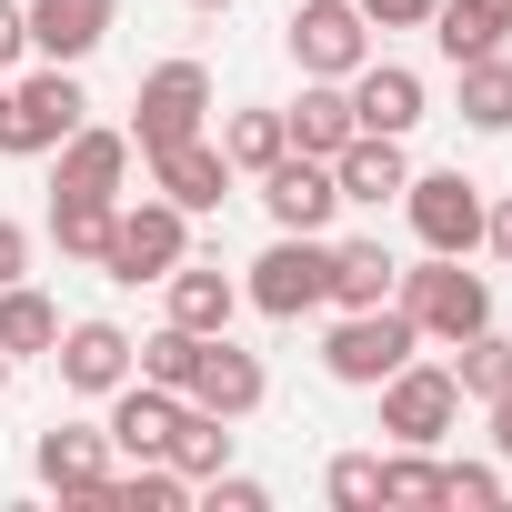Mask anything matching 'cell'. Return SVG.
Wrapping results in <instances>:
<instances>
[{
	"instance_id": "cell-7",
	"label": "cell",
	"mask_w": 512,
	"mask_h": 512,
	"mask_svg": "<svg viewBox=\"0 0 512 512\" xmlns=\"http://www.w3.org/2000/svg\"><path fill=\"white\" fill-rule=\"evenodd\" d=\"M302 81H352L372 61V21H362V0H292V21H282Z\"/></svg>"
},
{
	"instance_id": "cell-10",
	"label": "cell",
	"mask_w": 512,
	"mask_h": 512,
	"mask_svg": "<svg viewBox=\"0 0 512 512\" xmlns=\"http://www.w3.org/2000/svg\"><path fill=\"white\" fill-rule=\"evenodd\" d=\"M181 402L191 412H221V422H251L272 402V372H262V352H241L231 332H211L201 362H191V382H181Z\"/></svg>"
},
{
	"instance_id": "cell-32",
	"label": "cell",
	"mask_w": 512,
	"mask_h": 512,
	"mask_svg": "<svg viewBox=\"0 0 512 512\" xmlns=\"http://www.w3.org/2000/svg\"><path fill=\"white\" fill-rule=\"evenodd\" d=\"M382 502H392V512L442 502V462H432V452H392V462H382Z\"/></svg>"
},
{
	"instance_id": "cell-19",
	"label": "cell",
	"mask_w": 512,
	"mask_h": 512,
	"mask_svg": "<svg viewBox=\"0 0 512 512\" xmlns=\"http://www.w3.org/2000/svg\"><path fill=\"white\" fill-rule=\"evenodd\" d=\"M332 181H342V201L382 211V201H402V181H412V151H402L392 131H352V141L332 151Z\"/></svg>"
},
{
	"instance_id": "cell-13",
	"label": "cell",
	"mask_w": 512,
	"mask_h": 512,
	"mask_svg": "<svg viewBox=\"0 0 512 512\" xmlns=\"http://www.w3.org/2000/svg\"><path fill=\"white\" fill-rule=\"evenodd\" d=\"M181 412H191L181 392H161V382H141V372H131V382L111 392V422H101V432H111V452H121V462H171Z\"/></svg>"
},
{
	"instance_id": "cell-24",
	"label": "cell",
	"mask_w": 512,
	"mask_h": 512,
	"mask_svg": "<svg viewBox=\"0 0 512 512\" xmlns=\"http://www.w3.org/2000/svg\"><path fill=\"white\" fill-rule=\"evenodd\" d=\"M432 41H442V61L502 51V41H512V0H442V11H432Z\"/></svg>"
},
{
	"instance_id": "cell-2",
	"label": "cell",
	"mask_w": 512,
	"mask_h": 512,
	"mask_svg": "<svg viewBox=\"0 0 512 512\" xmlns=\"http://www.w3.org/2000/svg\"><path fill=\"white\" fill-rule=\"evenodd\" d=\"M241 302L262 312V322H312V312H332V241H322V231H282L262 262H251Z\"/></svg>"
},
{
	"instance_id": "cell-25",
	"label": "cell",
	"mask_w": 512,
	"mask_h": 512,
	"mask_svg": "<svg viewBox=\"0 0 512 512\" xmlns=\"http://www.w3.org/2000/svg\"><path fill=\"white\" fill-rule=\"evenodd\" d=\"M51 342H61V302L31 292V282H11V292H0V352H11V362H51Z\"/></svg>"
},
{
	"instance_id": "cell-12",
	"label": "cell",
	"mask_w": 512,
	"mask_h": 512,
	"mask_svg": "<svg viewBox=\"0 0 512 512\" xmlns=\"http://www.w3.org/2000/svg\"><path fill=\"white\" fill-rule=\"evenodd\" d=\"M262 211H272V231H332V211H342V181H332V161H312V151H282V161L262 171Z\"/></svg>"
},
{
	"instance_id": "cell-18",
	"label": "cell",
	"mask_w": 512,
	"mask_h": 512,
	"mask_svg": "<svg viewBox=\"0 0 512 512\" xmlns=\"http://www.w3.org/2000/svg\"><path fill=\"white\" fill-rule=\"evenodd\" d=\"M131 131H101V121H81L61 151H51V191H101V201H121V181H131Z\"/></svg>"
},
{
	"instance_id": "cell-1",
	"label": "cell",
	"mask_w": 512,
	"mask_h": 512,
	"mask_svg": "<svg viewBox=\"0 0 512 512\" xmlns=\"http://www.w3.org/2000/svg\"><path fill=\"white\" fill-rule=\"evenodd\" d=\"M392 302H402V322L422 342H462V332L492 322V272H462L452 251H422V272H402Z\"/></svg>"
},
{
	"instance_id": "cell-26",
	"label": "cell",
	"mask_w": 512,
	"mask_h": 512,
	"mask_svg": "<svg viewBox=\"0 0 512 512\" xmlns=\"http://www.w3.org/2000/svg\"><path fill=\"white\" fill-rule=\"evenodd\" d=\"M91 502H101V512H181V502H191V482H181L171 462H131V472L111 462Z\"/></svg>"
},
{
	"instance_id": "cell-11",
	"label": "cell",
	"mask_w": 512,
	"mask_h": 512,
	"mask_svg": "<svg viewBox=\"0 0 512 512\" xmlns=\"http://www.w3.org/2000/svg\"><path fill=\"white\" fill-rule=\"evenodd\" d=\"M51 372H61V392H81V402H111V392L131 382V332H121V322H61V342H51Z\"/></svg>"
},
{
	"instance_id": "cell-27",
	"label": "cell",
	"mask_w": 512,
	"mask_h": 512,
	"mask_svg": "<svg viewBox=\"0 0 512 512\" xmlns=\"http://www.w3.org/2000/svg\"><path fill=\"white\" fill-rule=\"evenodd\" d=\"M462 71V121L472 131H512V51H472V61H452Z\"/></svg>"
},
{
	"instance_id": "cell-14",
	"label": "cell",
	"mask_w": 512,
	"mask_h": 512,
	"mask_svg": "<svg viewBox=\"0 0 512 512\" xmlns=\"http://www.w3.org/2000/svg\"><path fill=\"white\" fill-rule=\"evenodd\" d=\"M111 462H121V452H111V432H101V422H51V432L31 442V472H41L61 502H91Z\"/></svg>"
},
{
	"instance_id": "cell-41",
	"label": "cell",
	"mask_w": 512,
	"mask_h": 512,
	"mask_svg": "<svg viewBox=\"0 0 512 512\" xmlns=\"http://www.w3.org/2000/svg\"><path fill=\"white\" fill-rule=\"evenodd\" d=\"M0 141H11V81H0Z\"/></svg>"
},
{
	"instance_id": "cell-33",
	"label": "cell",
	"mask_w": 512,
	"mask_h": 512,
	"mask_svg": "<svg viewBox=\"0 0 512 512\" xmlns=\"http://www.w3.org/2000/svg\"><path fill=\"white\" fill-rule=\"evenodd\" d=\"M322 492H332L342 512H372V502H382V452H332Z\"/></svg>"
},
{
	"instance_id": "cell-36",
	"label": "cell",
	"mask_w": 512,
	"mask_h": 512,
	"mask_svg": "<svg viewBox=\"0 0 512 512\" xmlns=\"http://www.w3.org/2000/svg\"><path fill=\"white\" fill-rule=\"evenodd\" d=\"M432 11H442V0H362L372 31H432Z\"/></svg>"
},
{
	"instance_id": "cell-6",
	"label": "cell",
	"mask_w": 512,
	"mask_h": 512,
	"mask_svg": "<svg viewBox=\"0 0 512 512\" xmlns=\"http://www.w3.org/2000/svg\"><path fill=\"white\" fill-rule=\"evenodd\" d=\"M372 392H382V432H392L402 452H442L452 422H462V382H452V362H402V372L372 382Z\"/></svg>"
},
{
	"instance_id": "cell-39",
	"label": "cell",
	"mask_w": 512,
	"mask_h": 512,
	"mask_svg": "<svg viewBox=\"0 0 512 512\" xmlns=\"http://www.w3.org/2000/svg\"><path fill=\"white\" fill-rule=\"evenodd\" d=\"M482 251H492V262H512V201L482 211Z\"/></svg>"
},
{
	"instance_id": "cell-43",
	"label": "cell",
	"mask_w": 512,
	"mask_h": 512,
	"mask_svg": "<svg viewBox=\"0 0 512 512\" xmlns=\"http://www.w3.org/2000/svg\"><path fill=\"white\" fill-rule=\"evenodd\" d=\"M191 11H231V0H191Z\"/></svg>"
},
{
	"instance_id": "cell-42",
	"label": "cell",
	"mask_w": 512,
	"mask_h": 512,
	"mask_svg": "<svg viewBox=\"0 0 512 512\" xmlns=\"http://www.w3.org/2000/svg\"><path fill=\"white\" fill-rule=\"evenodd\" d=\"M0 392H11V352H0Z\"/></svg>"
},
{
	"instance_id": "cell-29",
	"label": "cell",
	"mask_w": 512,
	"mask_h": 512,
	"mask_svg": "<svg viewBox=\"0 0 512 512\" xmlns=\"http://www.w3.org/2000/svg\"><path fill=\"white\" fill-rule=\"evenodd\" d=\"M111 211H121V201H101V191H51V241L71 251V262H101Z\"/></svg>"
},
{
	"instance_id": "cell-40",
	"label": "cell",
	"mask_w": 512,
	"mask_h": 512,
	"mask_svg": "<svg viewBox=\"0 0 512 512\" xmlns=\"http://www.w3.org/2000/svg\"><path fill=\"white\" fill-rule=\"evenodd\" d=\"M482 412H492V452L512 462V392H502V402H482Z\"/></svg>"
},
{
	"instance_id": "cell-22",
	"label": "cell",
	"mask_w": 512,
	"mask_h": 512,
	"mask_svg": "<svg viewBox=\"0 0 512 512\" xmlns=\"http://www.w3.org/2000/svg\"><path fill=\"white\" fill-rule=\"evenodd\" d=\"M402 282V262L382 241H332V312H382Z\"/></svg>"
},
{
	"instance_id": "cell-5",
	"label": "cell",
	"mask_w": 512,
	"mask_h": 512,
	"mask_svg": "<svg viewBox=\"0 0 512 512\" xmlns=\"http://www.w3.org/2000/svg\"><path fill=\"white\" fill-rule=\"evenodd\" d=\"M412 352H422V332L402 322V302H382V312H342V322L322 332V372H332V382H352V392L392 382Z\"/></svg>"
},
{
	"instance_id": "cell-16",
	"label": "cell",
	"mask_w": 512,
	"mask_h": 512,
	"mask_svg": "<svg viewBox=\"0 0 512 512\" xmlns=\"http://www.w3.org/2000/svg\"><path fill=\"white\" fill-rule=\"evenodd\" d=\"M21 21H31V51L41 61H91L101 41H111V21H121V0H21Z\"/></svg>"
},
{
	"instance_id": "cell-20",
	"label": "cell",
	"mask_w": 512,
	"mask_h": 512,
	"mask_svg": "<svg viewBox=\"0 0 512 512\" xmlns=\"http://www.w3.org/2000/svg\"><path fill=\"white\" fill-rule=\"evenodd\" d=\"M161 302H171V322H181V332H231V312H241V282H231L221 262H171Z\"/></svg>"
},
{
	"instance_id": "cell-4",
	"label": "cell",
	"mask_w": 512,
	"mask_h": 512,
	"mask_svg": "<svg viewBox=\"0 0 512 512\" xmlns=\"http://www.w3.org/2000/svg\"><path fill=\"white\" fill-rule=\"evenodd\" d=\"M81 121H91V91H81V71H71V61H41L31 81H11V141H0V151L51 161V151H61Z\"/></svg>"
},
{
	"instance_id": "cell-31",
	"label": "cell",
	"mask_w": 512,
	"mask_h": 512,
	"mask_svg": "<svg viewBox=\"0 0 512 512\" xmlns=\"http://www.w3.org/2000/svg\"><path fill=\"white\" fill-rule=\"evenodd\" d=\"M201 342H211V332L161 322L151 342H131V372H141V382H161V392H181V382H191V362H201Z\"/></svg>"
},
{
	"instance_id": "cell-28",
	"label": "cell",
	"mask_w": 512,
	"mask_h": 512,
	"mask_svg": "<svg viewBox=\"0 0 512 512\" xmlns=\"http://www.w3.org/2000/svg\"><path fill=\"white\" fill-rule=\"evenodd\" d=\"M452 382H462V402H502L512 392V342L482 322V332H462L452 342Z\"/></svg>"
},
{
	"instance_id": "cell-9",
	"label": "cell",
	"mask_w": 512,
	"mask_h": 512,
	"mask_svg": "<svg viewBox=\"0 0 512 512\" xmlns=\"http://www.w3.org/2000/svg\"><path fill=\"white\" fill-rule=\"evenodd\" d=\"M211 121V71L201 61H161L141 91H131V151L151 161V151H171V141H191Z\"/></svg>"
},
{
	"instance_id": "cell-37",
	"label": "cell",
	"mask_w": 512,
	"mask_h": 512,
	"mask_svg": "<svg viewBox=\"0 0 512 512\" xmlns=\"http://www.w3.org/2000/svg\"><path fill=\"white\" fill-rule=\"evenodd\" d=\"M21 272H31V231H21V221H0V292H11Z\"/></svg>"
},
{
	"instance_id": "cell-34",
	"label": "cell",
	"mask_w": 512,
	"mask_h": 512,
	"mask_svg": "<svg viewBox=\"0 0 512 512\" xmlns=\"http://www.w3.org/2000/svg\"><path fill=\"white\" fill-rule=\"evenodd\" d=\"M502 462H442V502H502Z\"/></svg>"
},
{
	"instance_id": "cell-17",
	"label": "cell",
	"mask_w": 512,
	"mask_h": 512,
	"mask_svg": "<svg viewBox=\"0 0 512 512\" xmlns=\"http://www.w3.org/2000/svg\"><path fill=\"white\" fill-rule=\"evenodd\" d=\"M422 111H432L422 71H402V61H382V51L352 71V121H362V131H392V141H412V121H422Z\"/></svg>"
},
{
	"instance_id": "cell-21",
	"label": "cell",
	"mask_w": 512,
	"mask_h": 512,
	"mask_svg": "<svg viewBox=\"0 0 512 512\" xmlns=\"http://www.w3.org/2000/svg\"><path fill=\"white\" fill-rule=\"evenodd\" d=\"M282 131H292V151H312V161H332L362 121H352V81H302V101L282 111Z\"/></svg>"
},
{
	"instance_id": "cell-30",
	"label": "cell",
	"mask_w": 512,
	"mask_h": 512,
	"mask_svg": "<svg viewBox=\"0 0 512 512\" xmlns=\"http://www.w3.org/2000/svg\"><path fill=\"white\" fill-rule=\"evenodd\" d=\"M171 472L201 492L211 472H231V422L221 412H181V432H171Z\"/></svg>"
},
{
	"instance_id": "cell-35",
	"label": "cell",
	"mask_w": 512,
	"mask_h": 512,
	"mask_svg": "<svg viewBox=\"0 0 512 512\" xmlns=\"http://www.w3.org/2000/svg\"><path fill=\"white\" fill-rule=\"evenodd\" d=\"M191 502H211V512H272V492L251 482V472H211V482H201Z\"/></svg>"
},
{
	"instance_id": "cell-3",
	"label": "cell",
	"mask_w": 512,
	"mask_h": 512,
	"mask_svg": "<svg viewBox=\"0 0 512 512\" xmlns=\"http://www.w3.org/2000/svg\"><path fill=\"white\" fill-rule=\"evenodd\" d=\"M171 262H191V211H171L161 191L151 201H121L111 211V241H101V272L111 282H171Z\"/></svg>"
},
{
	"instance_id": "cell-8",
	"label": "cell",
	"mask_w": 512,
	"mask_h": 512,
	"mask_svg": "<svg viewBox=\"0 0 512 512\" xmlns=\"http://www.w3.org/2000/svg\"><path fill=\"white\" fill-rule=\"evenodd\" d=\"M402 211H412V231H422V251H452V262H472L482 251V181L472 171H412L402 181Z\"/></svg>"
},
{
	"instance_id": "cell-15",
	"label": "cell",
	"mask_w": 512,
	"mask_h": 512,
	"mask_svg": "<svg viewBox=\"0 0 512 512\" xmlns=\"http://www.w3.org/2000/svg\"><path fill=\"white\" fill-rule=\"evenodd\" d=\"M151 191H161L171 211H191V221H201V211H221V201H231V161H221V141H201V131H191V141L151 151Z\"/></svg>"
},
{
	"instance_id": "cell-38",
	"label": "cell",
	"mask_w": 512,
	"mask_h": 512,
	"mask_svg": "<svg viewBox=\"0 0 512 512\" xmlns=\"http://www.w3.org/2000/svg\"><path fill=\"white\" fill-rule=\"evenodd\" d=\"M21 51H31V21H21V0H0V71H11Z\"/></svg>"
},
{
	"instance_id": "cell-23",
	"label": "cell",
	"mask_w": 512,
	"mask_h": 512,
	"mask_svg": "<svg viewBox=\"0 0 512 512\" xmlns=\"http://www.w3.org/2000/svg\"><path fill=\"white\" fill-rule=\"evenodd\" d=\"M282 151H292L282 111H262V101H251V111H221V161H231V181H262Z\"/></svg>"
}]
</instances>
